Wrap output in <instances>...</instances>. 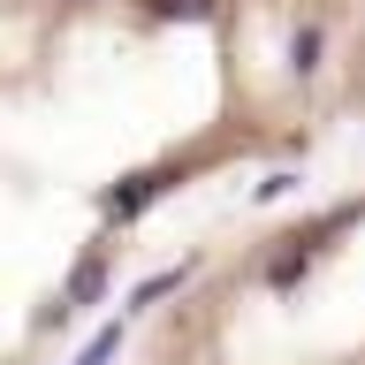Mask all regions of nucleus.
<instances>
[{"label": "nucleus", "instance_id": "nucleus-1", "mask_svg": "<svg viewBox=\"0 0 365 365\" xmlns=\"http://www.w3.org/2000/svg\"><path fill=\"white\" fill-rule=\"evenodd\" d=\"M365 122V0H0V365H46L205 182Z\"/></svg>", "mask_w": 365, "mask_h": 365}, {"label": "nucleus", "instance_id": "nucleus-2", "mask_svg": "<svg viewBox=\"0 0 365 365\" xmlns=\"http://www.w3.org/2000/svg\"><path fill=\"white\" fill-rule=\"evenodd\" d=\"M114 365H365V182L205 244L130 319Z\"/></svg>", "mask_w": 365, "mask_h": 365}]
</instances>
